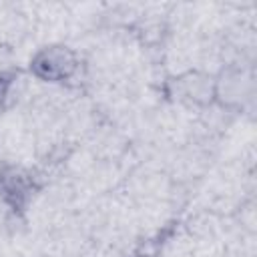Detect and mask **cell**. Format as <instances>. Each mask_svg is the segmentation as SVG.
I'll list each match as a JSON object with an SVG mask.
<instances>
[{"instance_id": "cell-1", "label": "cell", "mask_w": 257, "mask_h": 257, "mask_svg": "<svg viewBox=\"0 0 257 257\" xmlns=\"http://www.w3.org/2000/svg\"><path fill=\"white\" fill-rule=\"evenodd\" d=\"M30 74L46 84H66L80 70V58L74 48L62 42L40 46L28 62Z\"/></svg>"}, {"instance_id": "cell-2", "label": "cell", "mask_w": 257, "mask_h": 257, "mask_svg": "<svg viewBox=\"0 0 257 257\" xmlns=\"http://www.w3.org/2000/svg\"><path fill=\"white\" fill-rule=\"evenodd\" d=\"M38 193L40 181L34 175V171L16 163L0 165V203L12 215H26Z\"/></svg>"}, {"instance_id": "cell-3", "label": "cell", "mask_w": 257, "mask_h": 257, "mask_svg": "<svg viewBox=\"0 0 257 257\" xmlns=\"http://www.w3.org/2000/svg\"><path fill=\"white\" fill-rule=\"evenodd\" d=\"M253 96V80L239 66L223 68L213 76V102L229 110H241L243 102Z\"/></svg>"}, {"instance_id": "cell-4", "label": "cell", "mask_w": 257, "mask_h": 257, "mask_svg": "<svg viewBox=\"0 0 257 257\" xmlns=\"http://www.w3.org/2000/svg\"><path fill=\"white\" fill-rule=\"evenodd\" d=\"M177 96L191 104L213 102V76L201 72H187L177 78Z\"/></svg>"}, {"instance_id": "cell-5", "label": "cell", "mask_w": 257, "mask_h": 257, "mask_svg": "<svg viewBox=\"0 0 257 257\" xmlns=\"http://www.w3.org/2000/svg\"><path fill=\"white\" fill-rule=\"evenodd\" d=\"M14 84H16V72H14V70H4V68H0V110L6 106Z\"/></svg>"}, {"instance_id": "cell-6", "label": "cell", "mask_w": 257, "mask_h": 257, "mask_svg": "<svg viewBox=\"0 0 257 257\" xmlns=\"http://www.w3.org/2000/svg\"><path fill=\"white\" fill-rule=\"evenodd\" d=\"M124 257H163V255L155 253V251H135V253H128Z\"/></svg>"}]
</instances>
